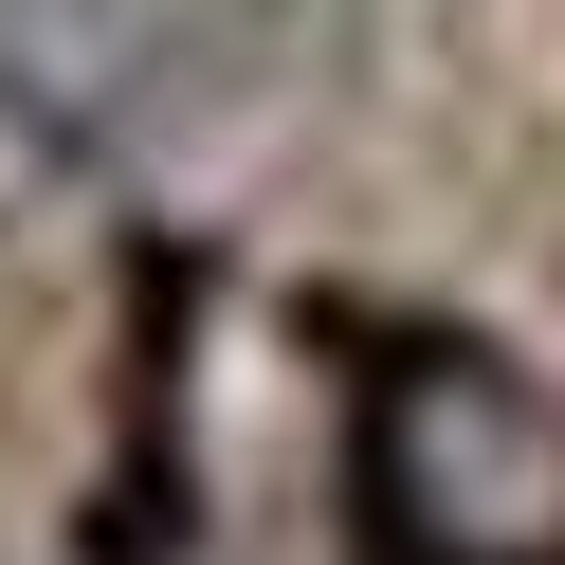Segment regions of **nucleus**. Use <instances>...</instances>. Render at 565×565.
Instances as JSON below:
<instances>
[{"instance_id": "obj_1", "label": "nucleus", "mask_w": 565, "mask_h": 565, "mask_svg": "<svg viewBox=\"0 0 565 565\" xmlns=\"http://www.w3.org/2000/svg\"><path fill=\"white\" fill-rule=\"evenodd\" d=\"M147 110H164L147 0H0V128L38 164H110Z\"/></svg>"}]
</instances>
